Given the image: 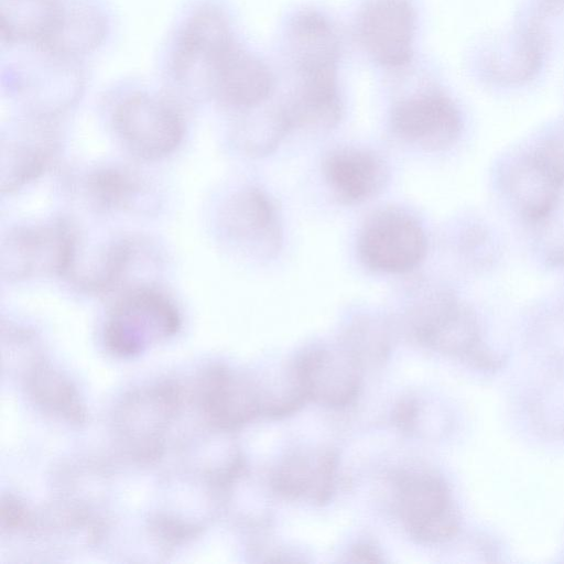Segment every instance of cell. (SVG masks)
Here are the masks:
<instances>
[{"mask_svg":"<svg viewBox=\"0 0 564 564\" xmlns=\"http://www.w3.org/2000/svg\"><path fill=\"white\" fill-rule=\"evenodd\" d=\"M181 317L173 301L150 284L124 290L115 303L106 326L105 340L117 354L133 355L152 341L175 334Z\"/></svg>","mask_w":564,"mask_h":564,"instance_id":"6da1fadb","label":"cell"},{"mask_svg":"<svg viewBox=\"0 0 564 564\" xmlns=\"http://www.w3.org/2000/svg\"><path fill=\"white\" fill-rule=\"evenodd\" d=\"M77 234L64 220L12 228L1 243L2 276L8 281H22L47 274L66 276Z\"/></svg>","mask_w":564,"mask_h":564,"instance_id":"7a4b0ae2","label":"cell"},{"mask_svg":"<svg viewBox=\"0 0 564 564\" xmlns=\"http://www.w3.org/2000/svg\"><path fill=\"white\" fill-rule=\"evenodd\" d=\"M112 120L124 148L143 161L166 158L184 138V122L175 108L147 94L124 98L117 106Z\"/></svg>","mask_w":564,"mask_h":564,"instance_id":"3957f363","label":"cell"},{"mask_svg":"<svg viewBox=\"0 0 564 564\" xmlns=\"http://www.w3.org/2000/svg\"><path fill=\"white\" fill-rule=\"evenodd\" d=\"M426 238L420 224L399 209L376 213L364 225L358 238L361 261L373 271L404 273L424 258Z\"/></svg>","mask_w":564,"mask_h":564,"instance_id":"277c9868","label":"cell"},{"mask_svg":"<svg viewBox=\"0 0 564 564\" xmlns=\"http://www.w3.org/2000/svg\"><path fill=\"white\" fill-rule=\"evenodd\" d=\"M225 17L215 9H203L188 19L176 42L173 70L187 86L210 90L218 63L234 44Z\"/></svg>","mask_w":564,"mask_h":564,"instance_id":"5b68a950","label":"cell"},{"mask_svg":"<svg viewBox=\"0 0 564 564\" xmlns=\"http://www.w3.org/2000/svg\"><path fill=\"white\" fill-rule=\"evenodd\" d=\"M219 225L229 240L260 258H273L281 248L278 212L261 189L248 187L231 194L220 207Z\"/></svg>","mask_w":564,"mask_h":564,"instance_id":"8992f818","label":"cell"},{"mask_svg":"<svg viewBox=\"0 0 564 564\" xmlns=\"http://www.w3.org/2000/svg\"><path fill=\"white\" fill-rule=\"evenodd\" d=\"M390 127L403 141L425 151L451 147L460 132L454 104L438 93H420L399 101L391 111Z\"/></svg>","mask_w":564,"mask_h":564,"instance_id":"52a82bcc","label":"cell"},{"mask_svg":"<svg viewBox=\"0 0 564 564\" xmlns=\"http://www.w3.org/2000/svg\"><path fill=\"white\" fill-rule=\"evenodd\" d=\"M358 33L367 53L383 67L400 68L412 56L415 12L409 0H373L364 10Z\"/></svg>","mask_w":564,"mask_h":564,"instance_id":"ba28073f","label":"cell"},{"mask_svg":"<svg viewBox=\"0 0 564 564\" xmlns=\"http://www.w3.org/2000/svg\"><path fill=\"white\" fill-rule=\"evenodd\" d=\"M273 89L270 68L234 43L215 70L209 93L224 106L248 111L260 107Z\"/></svg>","mask_w":564,"mask_h":564,"instance_id":"9c48e42d","label":"cell"},{"mask_svg":"<svg viewBox=\"0 0 564 564\" xmlns=\"http://www.w3.org/2000/svg\"><path fill=\"white\" fill-rule=\"evenodd\" d=\"M399 487L402 516L413 535L438 541L454 533L456 523L443 482L432 476L412 475Z\"/></svg>","mask_w":564,"mask_h":564,"instance_id":"30bf717a","label":"cell"},{"mask_svg":"<svg viewBox=\"0 0 564 564\" xmlns=\"http://www.w3.org/2000/svg\"><path fill=\"white\" fill-rule=\"evenodd\" d=\"M325 180L343 203L356 204L382 191L388 169L376 153L359 148H340L330 152L323 164Z\"/></svg>","mask_w":564,"mask_h":564,"instance_id":"8fae6325","label":"cell"},{"mask_svg":"<svg viewBox=\"0 0 564 564\" xmlns=\"http://www.w3.org/2000/svg\"><path fill=\"white\" fill-rule=\"evenodd\" d=\"M417 337L443 350L468 348L475 340V324L455 299L442 292L430 293L419 301L412 312Z\"/></svg>","mask_w":564,"mask_h":564,"instance_id":"7c38bea8","label":"cell"},{"mask_svg":"<svg viewBox=\"0 0 564 564\" xmlns=\"http://www.w3.org/2000/svg\"><path fill=\"white\" fill-rule=\"evenodd\" d=\"M286 43L297 76L337 70L338 36L323 14L313 10L299 12L288 26Z\"/></svg>","mask_w":564,"mask_h":564,"instance_id":"4fadbf2b","label":"cell"},{"mask_svg":"<svg viewBox=\"0 0 564 564\" xmlns=\"http://www.w3.org/2000/svg\"><path fill=\"white\" fill-rule=\"evenodd\" d=\"M299 390L305 398L328 405H345L355 398L358 377L351 361H341L325 350L303 356L296 368Z\"/></svg>","mask_w":564,"mask_h":564,"instance_id":"5bb4252c","label":"cell"},{"mask_svg":"<svg viewBox=\"0 0 564 564\" xmlns=\"http://www.w3.org/2000/svg\"><path fill=\"white\" fill-rule=\"evenodd\" d=\"M54 142L46 134L26 132L1 141V191L13 193L46 169Z\"/></svg>","mask_w":564,"mask_h":564,"instance_id":"9a60e30c","label":"cell"},{"mask_svg":"<svg viewBox=\"0 0 564 564\" xmlns=\"http://www.w3.org/2000/svg\"><path fill=\"white\" fill-rule=\"evenodd\" d=\"M85 189L98 210L116 213L137 208L147 185L128 167L106 166L88 174Z\"/></svg>","mask_w":564,"mask_h":564,"instance_id":"2e32d148","label":"cell"},{"mask_svg":"<svg viewBox=\"0 0 564 564\" xmlns=\"http://www.w3.org/2000/svg\"><path fill=\"white\" fill-rule=\"evenodd\" d=\"M290 131L282 107L251 113L237 128L236 145L250 156L268 155Z\"/></svg>","mask_w":564,"mask_h":564,"instance_id":"e0dca14e","label":"cell"}]
</instances>
